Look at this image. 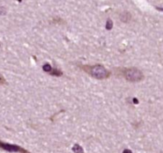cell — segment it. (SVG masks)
<instances>
[{
	"label": "cell",
	"mask_w": 163,
	"mask_h": 153,
	"mask_svg": "<svg viewBox=\"0 0 163 153\" xmlns=\"http://www.w3.org/2000/svg\"><path fill=\"white\" fill-rule=\"evenodd\" d=\"M79 67L83 69V71L88 73L89 75L93 77V78L98 79V80H103V79L109 78L110 76V72L106 69L102 65H83Z\"/></svg>",
	"instance_id": "cell-1"
},
{
	"label": "cell",
	"mask_w": 163,
	"mask_h": 153,
	"mask_svg": "<svg viewBox=\"0 0 163 153\" xmlns=\"http://www.w3.org/2000/svg\"><path fill=\"white\" fill-rule=\"evenodd\" d=\"M120 73L126 80L130 82H139L144 78L142 72L135 67L123 68L120 70Z\"/></svg>",
	"instance_id": "cell-2"
},
{
	"label": "cell",
	"mask_w": 163,
	"mask_h": 153,
	"mask_svg": "<svg viewBox=\"0 0 163 153\" xmlns=\"http://www.w3.org/2000/svg\"><path fill=\"white\" fill-rule=\"evenodd\" d=\"M0 148L4 151H9V152H15V153H31L29 151L26 150L25 148H22L20 146L16 145V144H8L0 140Z\"/></svg>",
	"instance_id": "cell-3"
},
{
	"label": "cell",
	"mask_w": 163,
	"mask_h": 153,
	"mask_svg": "<svg viewBox=\"0 0 163 153\" xmlns=\"http://www.w3.org/2000/svg\"><path fill=\"white\" fill-rule=\"evenodd\" d=\"M120 18L121 20L124 22H128L131 18V15L129 12H123L122 13L121 15H120Z\"/></svg>",
	"instance_id": "cell-4"
},
{
	"label": "cell",
	"mask_w": 163,
	"mask_h": 153,
	"mask_svg": "<svg viewBox=\"0 0 163 153\" xmlns=\"http://www.w3.org/2000/svg\"><path fill=\"white\" fill-rule=\"evenodd\" d=\"M72 150H73L74 152L75 153H84V151H83V148L81 147L79 144H74L72 148Z\"/></svg>",
	"instance_id": "cell-5"
},
{
	"label": "cell",
	"mask_w": 163,
	"mask_h": 153,
	"mask_svg": "<svg viewBox=\"0 0 163 153\" xmlns=\"http://www.w3.org/2000/svg\"><path fill=\"white\" fill-rule=\"evenodd\" d=\"M50 74L52 75V76H60L62 75V72L57 69H52L51 72L50 73Z\"/></svg>",
	"instance_id": "cell-6"
},
{
	"label": "cell",
	"mask_w": 163,
	"mask_h": 153,
	"mask_svg": "<svg viewBox=\"0 0 163 153\" xmlns=\"http://www.w3.org/2000/svg\"><path fill=\"white\" fill-rule=\"evenodd\" d=\"M52 69H53V68H52L51 66H50V65L48 63H46L44 66H42V69H43L45 72H46V73H50V72H51Z\"/></svg>",
	"instance_id": "cell-7"
},
{
	"label": "cell",
	"mask_w": 163,
	"mask_h": 153,
	"mask_svg": "<svg viewBox=\"0 0 163 153\" xmlns=\"http://www.w3.org/2000/svg\"><path fill=\"white\" fill-rule=\"evenodd\" d=\"M113 27V22H112L111 19H108L106 21V28L107 30H111Z\"/></svg>",
	"instance_id": "cell-8"
},
{
	"label": "cell",
	"mask_w": 163,
	"mask_h": 153,
	"mask_svg": "<svg viewBox=\"0 0 163 153\" xmlns=\"http://www.w3.org/2000/svg\"><path fill=\"white\" fill-rule=\"evenodd\" d=\"M6 84H7V81H6V79L4 78V76L0 73V85L2 86V85H6Z\"/></svg>",
	"instance_id": "cell-9"
},
{
	"label": "cell",
	"mask_w": 163,
	"mask_h": 153,
	"mask_svg": "<svg viewBox=\"0 0 163 153\" xmlns=\"http://www.w3.org/2000/svg\"><path fill=\"white\" fill-rule=\"evenodd\" d=\"M6 14V10L5 8L2 7H0V15H5Z\"/></svg>",
	"instance_id": "cell-10"
},
{
	"label": "cell",
	"mask_w": 163,
	"mask_h": 153,
	"mask_svg": "<svg viewBox=\"0 0 163 153\" xmlns=\"http://www.w3.org/2000/svg\"><path fill=\"white\" fill-rule=\"evenodd\" d=\"M123 153H132V151H130V150H129V149H127V150H125V151H123Z\"/></svg>",
	"instance_id": "cell-11"
}]
</instances>
